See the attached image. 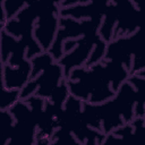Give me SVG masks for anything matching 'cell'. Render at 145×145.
<instances>
[{
	"instance_id": "cell-1",
	"label": "cell",
	"mask_w": 145,
	"mask_h": 145,
	"mask_svg": "<svg viewBox=\"0 0 145 145\" xmlns=\"http://www.w3.org/2000/svg\"><path fill=\"white\" fill-rule=\"evenodd\" d=\"M127 68L112 60H101L88 68L76 67L67 77L69 94L80 101L101 103L112 99L128 78Z\"/></svg>"
},
{
	"instance_id": "cell-2",
	"label": "cell",
	"mask_w": 145,
	"mask_h": 145,
	"mask_svg": "<svg viewBox=\"0 0 145 145\" xmlns=\"http://www.w3.org/2000/svg\"><path fill=\"white\" fill-rule=\"evenodd\" d=\"M19 89H7L3 85L2 62L0 59V109H9L17 100H19Z\"/></svg>"
},
{
	"instance_id": "cell-3",
	"label": "cell",
	"mask_w": 145,
	"mask_h": 145,
	"mask_svg": "<svg viewBox=\"0 0 145 145\" xmlns=\"http://www.w3.org/2000/svg\"><path fill=\"white\" fill-rule=\"evenodd\" d=\"M2 3H3V0H0V32L5 28V25L7 23L6 12H5V9L2 7Z\"/></svg>"
}]
</instances>
